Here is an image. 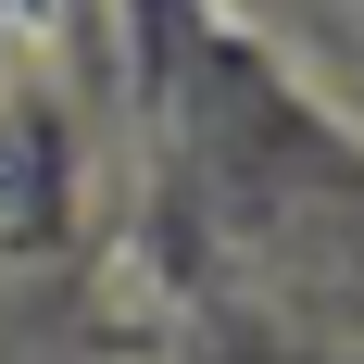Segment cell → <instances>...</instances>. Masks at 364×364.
I'll return each mask as SVG.
<instances>
[{
  "label": "cell",
  "mask_w": 364,
  "mask_h": 364,
  "mask_svg": "<svg viewBox=\"0 0 364 364\" xmlns=\"http://www.w3.org/2000/svg\"><path fill=\"white\" fill-rule=\"evenodd\" d=\"M0 13H50V0H0Z\"/></svg>",
  "instance_id": "1"
}]
</instances>
